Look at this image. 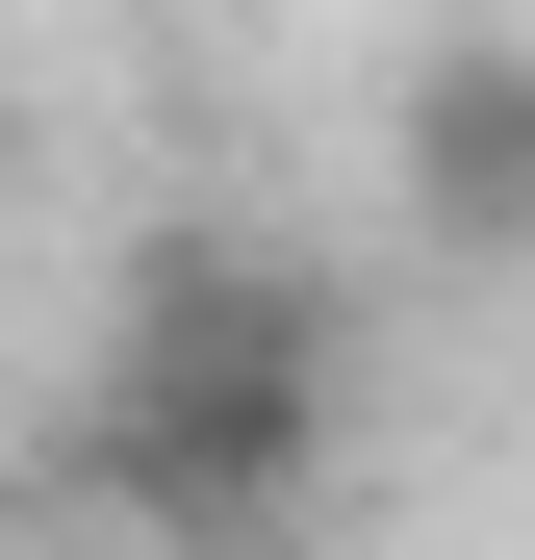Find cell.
Masks as SVG:
<instances>
[{
	"label": "cell",
	"mask_w": 535,
	"mask_h": 560,
	"mask_svg": "<svg viewBox=\"0 0 535 560\" xmlns=\"http://www.w3.org/2000/svg\"><path fill=\"white\" fill-rule=\"evenodd\" d=\"M332 458H357V306H332V255L153 230L128 306H103V383L51 433V485L103 535H153V560H306Z\"/></svg>",
	"instance_id": "6da1fadb"
},
{
	"label": "cell",
	"mask_w": 535,
	"mask_h": 560,
	"mask_svg": "<svg viewBox=\"0 0 535 560\" xmlns=\"http://www.w3.org/2000/svg\"><path fill=\"white\" fill-rule=\"evenodd\" d=\"M408 255L433 280H510L535 255V51L510 26H433L408 51Z\"/></svg>",
	"instance_id": "7a4b0ae2"
},
{
	"label": "cell",
	"mask_w": 535,
	"mask_h": 560,
	"mask_svg": "<svg viewBox=\"0 0 535 560\" xmlns=\"http://www.w3.org/2000/svg\"><path fill=\"white\" fill-rule=\"evenodd\" d=\"M0 178H26V103H0Z\"/></svg>",
	"instance_id": "3957f363"
}]
</instances>
